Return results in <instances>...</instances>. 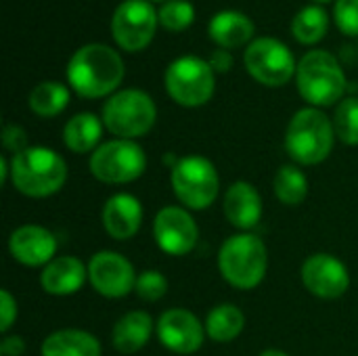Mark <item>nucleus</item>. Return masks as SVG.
Returning a JSON list of instances; mask_svg holds the SVG:
<instances>
[{
    "label": "nucleus",
    "instance_id": "obj_1",
    "mask_svg": "<svg viewBox=\"0 0 358 356\" xmlns=\"http://www.w3.org/2000/svg\"><path fill=\"white\" fill-rule=\"evenodd\" d=\"M124 78V61L107 44H84L78 48L67 65V80L71 88L86 99H99L113 92Z\"/></svg>",
    "mask_w": 358,
    "mask_h": 356
},
{
    "label": "nucleus",
    "instance_id": "obj_2",
    "mask_svg": "<svg viewBox=\"0 0 358 356\" xmlns=\"http://www.w3.org/2000/svg\"><path fill=\"white\" fill-rule=\"evenodd\" d=\"M10 180L27 197H48L67 180L65 159L48 147H27L10 159Z\"/></svg>",
    "mask_w": 358,
    "mask_h": 356
},
{
    "label": "nucleus",
    "instance_id": "obj_3",
    "mask_svg": "<svg viewBox=\"0 0 358 356\" xmlns=\"http://www.w3.org/2000/svg\"><path fill=\"white\" fill-rule=\"evenodd\" d=\"M334 122L317 107L296 111L285 132V149L289 157L302 166H315L329 157L334 149Z\"/></svg>",
    "mask_w": 358,
    "mask_h": 356
},
{
    "label": "nucleus",
    "instance_id": "obj_4",
    "mask_svg": "<svg viewBox=\"0 0 358 356\" xmlns=\"http://www.w3.org/2000/svg\"><path fill=\"white\" fill-rule=\"evenodd\" d=\"M222 277L237 290H254L262 283L268 269V252L260 237L241 233L229 237L218 254Z\"/></svg>",
    "mask_w": 358,
    "mask_h": 356
},
{
    "label": "nucleus",
    "instance_id": "obj_5",
    "mask_svg": "<svg viewBox=\"0 0 358 356\" xmlns=\"http://www.w3.org/2000/svg\"><path fill=\"white\" fill-rule=\"evenodd\" d=\"M296 82L302 99L315 107H327L342 99L346 76L338 59L327 50H310L296 69Z\"/></svg>",
    "mask_w": 358,
    "mask_h": 356
},
{
    "label": "nucleus",
    "instance_id": "obj_6",
    "mask_svg": "<svg viewBox=\"0 0 358 356\" xmlns=\"http://www.w3.org/2000/svg\"><path fill=\"white\" fill-rule=\"evenodd\" d=\"M157 118L153 99L138 88H126L109 97L103 107V124L120 138H136L147 134Z\"/></svg>",
    "mask_w": 358,
    "mask_h": 356
},
{
    "label": "nucleus",
    "instance_id": "obj_7",
    "mask_svg": "<svg viewBox=\"0 0 358 356\" xmlns=\"http://www.w3.org/2000/svg\"><path fill=\"white\" fill-rule=\"evenodd\" d=\"M172 189L185 208L206 210L218 197L220 178L210 159L187 155L172 166Z\"/></svg>",
    "mask_w": 358,
    "mask_h": 356
},
{
    "label": "nucleus",
    "instance_id": "obj_8",
    "mask_svg": "<svg viewBox=\"0 0 358 356\" xmlns=\"http://www.w3.org/2000/svg\"><path fill=\"white\" fill-rule=\"evenodd\" d=\"M164 82L168 94L178 105L185 107H199L208 103L216 86L212 65L195 55H185L174 59L166 69Z\"/></svg>",
    "mask_w": 358,
    "mask_h": 356
},
{
    "label": "nucleus",
    "instance_id": "obj_9",
    "mask_svg": "<svg viewBox=\"0 0 358 356\" xmlns=\"http://www.w3.org/2000/svg\"><path fill=\"white\" fill-rule=\"evenodd\" d=\"M147 168V157L141 145L128 138H115L99 145L90 155V172L107 185H126L136 180Z\"/></svg>",
    "mask_w": 358,
    "mask_h": 356
},
{
    "label": "nucleus",
    "instance_id": "obj_10",
    "mask_svg": "<svg viewBox=\"0 0 358 356\" xmlns=\"http://www.w3.org/2000/svg\"><path fill=\"white\" fill-rule=\"evenodd\" d=\"M243 61L252 78L266 86H283L298 69L292 50L277 38H256L245 48Z\"/></svg>",
    "mask_w": 358,
    "mask_h": 356
},
{
    "label": "nucleus",
    "instance_id": "obj_11",
    "mask_svg": "<svg viewBox=\"0 0 358 356\" xmlns=\"http://www.w3.org/2000/svg\"><path fill=\"white\" fill-rule=\"evenodd\" d=\"M157 15L147 0H124L111 19V34L126 50L145 48L155 34Z\"/></svg>",
    "mask_w": 358,
    "mask_h": 356
},
{
    "label": "nucleus",
    "instance_id": "obj_12",
    "mask_svg": "<svg viewBox=\"0 0 358 356\" xmlns=\"http://www.w3.org/2000/svg\"><path fill=\"white\" fill-rule=\"evenodd\" d=\"M153 235L162 252L170 256L191 254L199 241V229L193 216L178 206L162 208L153 222Z\"/></svg>",
    "mask_w": 358,
    "mask_h": 356
},
{
    "label": "nucleus",
    "instance_id": "obj_13",
    "mask_svg": "<svg viewBox=\"0 0 358 356\" xmlns=\"http://www.w3.org/2000/svg\"><path fill=\"white\" fill-rule=\"evenodd\" d=\"M88 279L94 292L105 298H124L136 285L134 266L117 252L94 254L88 262Z\"/></svg>",
    "mask_w": 358,
    "mask_h": 356
},
{
    "label": "nucleus",
    "instance_id": "obj_14",
    "mask_svg": "<svg viewBox=\"0 0 358 356\" xmlns=\"http://www.w3.org/2000/svg\"><path fill=\"white\" fill-rule=\"evenodd\" d=\"M157 338L174 355H193L203 344L206 327L191 311L170 308L157 321Z\"/></svg>",
    "mask_w": 358,
    "mask_h": 356
},
{
    "label": "nucleus",
    "instance_id": "obj_15",
    "mask_svg": "<svg viewBox=\"0 0 358 356\" xmlns=\"http://www.w3.org/2000/svg\"><path fill=\"white\" fill-rule=\"evenodd\" d=\"M300 275L304 287L323 300H336L350 287V275L346 266L329 254H313L306 258Z\"/></svg>",
    "mask_w": 358,
    "mask_h": 356
},
{
    "label": "nucleus",
    "instance_id": "obj_16",
    "mask_svg": "<svg viewBox=\"0 0 358 356\" xmlns=\"http://www.w3.org/2000/svg\"><path fill=\"white\" fill-rule=\"evenodd\" d=\"M57 248L59 243L55 235L38 225H23L13 231L8 239L10 256L25 266H46L57 258Z\"/></svg>",
    "mask_w": 358,
    "mask_h": 356
},
{
    "label": "nucleus",
    "instance_id": "obj_17",
    "mask_svg": "<svg viewBox=\"0 0 358 356\" xmlns=\"http://www.w3.org/2000/svg\"><path fill=\"white\" fill-rule=\"evenodd\" d=\"M103 227L109 233V237L117 241H126L134 237L143 222V206L141 201L130 193H117L107 199L101 212Z\"/></svg>",
    "mask_w": 358,
    "mask_h": 356
},
{
    "label": "nucleus",
    "instance_id": "obj_18",
    "mask_svg": "<svg viewBox=\"0 0 358 356\" xmlns=\"http://www.w3.org/2000/svg\"><path fill=\"white\" fill-rule=\"evenodd\" d=\"M88 277V269L76 256H57L40 275L42 290L52 296H71L80 292Z\"/></svg>",
    "mask_w": 358,
    "mask_h": 356
},
{
    "label": "nucleus",
    "instance_id": "obj_19",
    "mask_svg": "<svg viewBox=\"0 0 358 356\" xmlns=\"http://www.w3.org/2000/svg\"><path fill=\"white\" fill-rule=\"evenodd\" d=\"M224 216L237 229H252L262 218V199L254 185L237 180L224 195Z\"/></svg>",
    "mask_w": 358,
    "mask_h": 356
},
{
    "label": "nucleus",
    "instance_id": "obj_20",
    "mask_svg": "<svg viewBox=\"0 0 358 356\" xmlns=\"http://www.w3.org/2000/svg\"><path fill=\"white\" fill-rule=\"evenodd\" d=\"M151 332H153L151 315L145 311H130L113 325L111 332L113 348L122 355H134L149 342Z\"/></svg>",
    "mask_w": 358,
    "mask_h": 356
},
{
    "label": "nucleus",
    "instance_id": "obj_21",
    "mask_svg": "<svg viewBox=\"0 0 358 356\" xmlns=\"http://www.w3.org/2000/svg\"><path fill=\"white\" fill-rule=\"evenodd\" d=\"M254 34V21L239 10L216 13L210 21V36L222 48H237Z\"/></svg>",
    "mask_w": 358,
    "mask_h": 356
},
{
    "label": "nucleus",
    "instance_id": "obj_22",
    "mask_svg": "<svg viewBox=\"0 0 358 356\" xmlns=\"http://www.w3.org/2000/svg\"><path fill=\"white\" fill-rule=\"evenodd\" d=\"M42 356H101V344L88 332L61 329L42 342Z\"/></svg>",
    "mask_w": 358,
    "mask_h": 356
},
{
    "label": "nucleus",
    "instance_id": "obj_23",
    "mask_svg": "<svg viewBox=\"0 0 358 356\" xmlns=\"http://www.w3.org/2000/svg\"><path fill=\"white\" fill-rule=\"evenodd\" d=\"M103 136V124L94 113H78L63 128V143L73 153L96 151Z\"/></svg>",
    "mask_w": 358,
    "mask_h": 356
},
{
    "label": "nucleus",
    "instance_id": "obj_24",
    "mask_svg": "<svg viewBox=\"0 0 358 356\" xmlns=\"http://www.w3.org/2000/svg\"><path fill=\"white\" fill-rule=\"evenodd\" d=\"M243 325H245V317L235 304H218L216 308L210 311L206 319V334L214 342L227 344L241 336Z\"/></svg>",
    "mask_w": 358,
    "mask_h": 356
},
{
    "label": "nucleus",
    "instance_id": "obj_25",
    "mask_svg": "<svg viewBox=\"0 0 358 356\" xmlns=\"http://www.w3.org/2000/svg\"><path fill=\"white\" fill-rule=\"evenodd\" d=\"M29 109L42 118H52L61 113L69 103V90L61 82H40L29 92Z\"/></svg>",
    "mask_w": 358,
    "mask_h": 356
},
{
    "label": "nucleus",
    "instance_id": "obj_26",
    "mask_svg": "<svg viewBox=\"0 0 358 356\" xmlns=\"http://www.w3.org/2000/svg\"><path fill=\"white\" fill-rule=\"evenodd\" d=\"M273 189L281 204L300 206L308 195V180L298 166H281L275 174Z\"/></svg>",
    "mask_w": 358,
    "mask_h": 356
},
{
    "label": "nucleus",
    "instance_id": "obj_27",
    "mask_svg": "<svg viewBox=\"0 0 358 356\" xmlns=\"http://www.w3.org/2000/svg\"><path fill=\"white\" fill-rule=\"evenodd\" d=\"M329 27V15L323 6L319 4H310V6H304L302 10L296 13L294 21H292V29H294V36L304 42V44H315L319 42L325 31Z\"/></svg>",
    "mask_w": 358,
    "mask_h": 356
},
{
    "label": "nucleus",
    "instance_id": "obj_28",
    "mask_svg": "<svg viewBox=\"0 0 358 356\" xmlns=\"http://www.w3.org/2000/svg\"><path fill=\"white\" fill-rule=\"evenodd\" d=\"M336 136L346 145H358V97L344 99L334 115Z\"/></svg>",
    "mask_w": 358,
    "mask_h": 356
},
{
    "label": "nucleus",
    "instance_id": "obj_29",
    "mask_svg": "<svg viewBox=\"0 0 358 356\" xmlns=\"http://www.w3.org/2000/svg\"><path fill=\"white\" fill-rule=\"evenodd\" d=\"M195 19V8L189 0H168L159 8V21L164 27L172 31H180L189 27Z\"/></svg>",
    "mask_w": 358,
    "mask_h": 356
},
{
    "label": "nucleus",
    "instance_id": "obj_30",
    "mask_svg": "<svg viewBox=\"0 0 358 356\" xmlns=\"http://www.w3.org/2000/svg\"><path fill=\"white\" fill-rule=\"evenodd\" d=\"M134 292L145 302H157L168 294V279L157 271H145L136 277Z\"/></svg>",
    "mask_w": 358,
    "mask_h": 356
},
{
    "label": "nucleus",
    "instance_id": "obj_31",
    "mask_svg": "<svg viewBox=\"0 0 358 356\" xmlns=\"http://www.w3.org/2000/svg\"><path fill=\"white\" fill-rule=\"evenodd\" d=\"M336 23L338 27L348 34H358V0H338L336 2Z\"/></svg>",
    "mask_w": 358,
    "mask_h": 356
},
{
    "label": "nucleus",
    "instance_id": "obj_32",
    "mask_svg": "<svg viewBox=\"0 0 358 356\" xmlns=\"http://www.w3.org/2000/svg\"><path fill=\"white\" fill-rule=\"evenodd\" d=\"M2 147L6 151H10L13 155L21 153L23 149H27V134L21 126L17 124H6L2 130Z\"/></svg>",
    "mask_w": 358,
    "mask_h": 356
},
{
    "label": "nucleus",
    "instance_id": "obj_33",
    "mask_svg": "<svg viewBox=\"0 0 358 356\" xmlns=\"http://www.w3.org/2000/svg\"><path fill=\"white\" fill-rule=\"evenodd\" d=\"M0 311H2L0 329L6 334V332L10 329V325L15 323V319H17V302H15V298L10 296V292H6V290L0 292Z\"/></svg>",
    "mask_w": 358,
    "mask_h": 356
},
{
    "label": "nucleus",
    "instance_id": "obj_34",
    "mask_svg": "<svg viewBox=\"0 0 358 356\" xmlns=\"http://www.w3.org/2000/svg\"><path fill=\"white\" fill-rule=\"evenodd\" d=\"M0 353H2V356H23V353H25L23 338H19V336H6L2 340Z\"/></svg>",
    "mask_w": 358,
    "mask_h": 356
},
{
    "label": "nucleus",
    "instance_id": "obj_35",
    "mask_svg": "<svg viewBox=\"0 0 358 356\" xmlns=\"http://www.w3.org/2000/svg\"><path fill=\"white\" fill-rule=\"evenodd\" d=\"M231 63H233V57H231L227 50H214V52H212V59H210L212 69H216V71H227V69L231 67Z\"/></svg>",
    "mask_w": 358,
    "mask_h": 356
},
{
    "label": "nucleus",
    "instance_id": "obj_36",
    "mask_svg": "<svg viewBox=\"0 0 358 356\" xmlns=\"http://www.w3.org/2000/svg\"><path fill=\"white\" fill-rule=\"evenodd\" d=\"M260 356H289V355H285L283 350H275V348H271V350H264V353H260Z\"/></svg>",
    "mask_w": 358,
    "mask_h": 356
},
{
    "label": "nucleus",
    "instance_id": "obj_37",
    "mask_svg": "<svg viewBox=\"0 0 358 356\" xmlns=\"http://www.w3.org/2000/svg\"><path fill=\"white\" fill-rule=\"evenodd\" d=\"M319 2H327V0H319Z\"/></svg>",
    "mask_w": 358,
    "mask_h": 356
}]
</instances>
